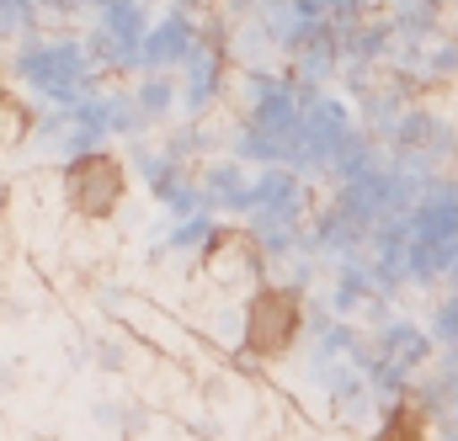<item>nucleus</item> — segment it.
<instances>
[{
	"label": "nucleus",
	"instance_id": "1",
	"mask_svg": "<svg viewBox=\"0 0 458 441\" xmlns=\"http://www.w3.org/2000/svg\"><path fill=\"white\" fill-rule=\"evenodd\" d=\"M299 325V304H293V293H267L256 309H250V345L256 351H277L288 335Z\"/></svg>",
	"mask_w": 458,
	"mask_h": 441
}]
</instances>
